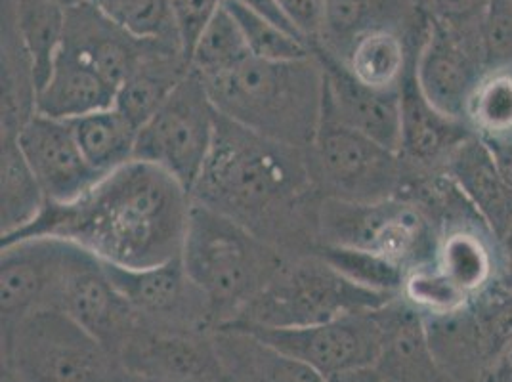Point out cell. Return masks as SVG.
<instances>
[{
  "label": "cell",
  "instance_id": "1",
  "mask_svg": "<svg viewBox=\"0 0 512 382\" xmlns=\"http://www.w3.org/2000/svg\"><path fill=\"white\" fill-rule=\"evenodd\" d=\"M192 199L232 218L285 256L312 255L320 247L323 197L308 151L239 127L220 113Z\"/></svg>",
  "mask_w": 512,
  "mask_h": 382
},
{
  "label": "cell",
  "instance_id": "2",
  "mask_svg": "<svg viewBox=\"0 0 512 382\" xmlns=\"http://www.w3.org/2000/svg\"><path fill=\"white\" fill-rule=\"evenodd\" d=\"M192 193L169 172L130 161L71 203H48L20 234L2 243L52 235L121 268H151L182 256Z\"/></svg>",
  "mask_w": 512,
  "mask_h": 382
},
{
  "label": "cell",
  "instance_id": "3",
  "mask_svg": "<svg viewBox=\"0 0 512 382\" xmlns=\"http://www.w3.org/2000/svg\"><path fill=\"white\" fill-rule=\"evenodd\" d=\"M203 81L228 121L293 148H312L323 111V71L314 54L285 62L251 56Z\"/></svg>",
  "mask_w": 512,
  "mask_h": 382
},
{
  "label": "cell",
  "instance_id": "4",
  "mask_svg": "<svg viewBox=\"0 0 512 382\" xmlns=\"http://www.w3.org/2000/svg\"><path fill=\"white\" fill-rule=\"evenodd\" d=\"M180 258L218 329L264 291L287 256L232 218L193 203Z\"/></svg>",
  "mask_w": 512,
  "mask_h": 382
},
{
  "label": "cell",
  "instance_id": "5",
  "mask_svg": "<svg viewBox=\"0 0 512 382\" xmlns=\"http://www.w3.org/2000/svg\"><path fill=\"white\" fill-rule=\"evenodd\" d=\"M394 298L398 297L352 283L318 253L287 256L264 291L228 325L299 329L346 314L373 312Z\"/></svg>",
  "mask_w": 512,
  "mask_h": 382
},
{
  "label": "cell",
  "instance_id": "6",
  "mask_svg": "<svg viewBox=\"0 0 512 382\" xmlns=\"http://www.w3.org/2000/svg\"><path fill=\"white\" fill-rule=\"evenodd\" d=\"M2 365L22 382H113L106 344L60 308H41L2 329Z\"/></svg>",
  "mask_w": 512,
  "mask_h": 382
},
{
  "label": "cell",
  "instance_id": "7",
  "mask_svg": "<svg viewBox=\"0 0 512 382\" xmlns=\"http://www.w3.org/2000/svg\"><path fill=\"white\" fill-rule=\"evenodd\" d=\"M427 213L407 197L379 203H346L323 197L318 216L321 245H339L384 256L407 272L438 260L442 237Z\"/></svg>",
  "mask_w": 512,
  "mask_h": 382
},
{
  "label": "cell",
  "instance_id": "8",
  "mask_svg": "<svg viewBox=\"0 0 512 382\" xmlns=\"http://www.w3.org/2000/svg\"><path fill=\"white\" fill-rule=\"evenodd\" d=\"M310 165L321 197L346 203H379L398 197L406 169L400 155L342 125L323 106Z\"/></svg>",
  "mask_w": 512,
  "mask_h": 382
},
{
  "label": "cell",
  "instance_id": "9",
  "mask_svg": "<svg viewBox=\"0 0 512 382\" xmlns=\"http://www.w3.org/2000/svg\"><path fill=\"white\" fill-rule=\"evenodd\" d=\"M218 127V111L205 81L190 71L138 130L134 159L174 176L186 190L207 165Z\"/></svg>",
  "mask_w": 512,
  "mask_h": 382
},
{
  "label": "cell",
  "instance_id": "10",
  "mask_svg": "<svg viewBox=\"0 0 512 382\" xmlns=\"http://www.w3.org/2000/svg\"><path fill=\"white\" fill-rule=\"evenodd\" d=\"M379 310L346 314L299 329H239L310 365L327 381H333L342 375L373 369L377 365L384 340Z\"/></svg>",
  "mask_w": 512,
  "mask_h": 382
},
{
  "label": "cell",
  "instance_id": "11",
  "mask_svg": "<svg viewBox=\"0 0 512 382\" xmlns=\"http://www.w3.org/2000/svg\"><path fill=\"white\" fill-rule=\"evenodd\" d=\"M104 266L140 323L190 333L216 329L209 302L186 274L182 258L138 270Z\"/></svg>",
  "mask_w": 512,
  "mask_h": 382
},
{
  "label": "cell",
  "instance_id": "12",
  "mask_svg": "<svg viewBox=\"0 0 512 382\" xmlns=\"http://www.w3.org/2000/svg\"><path fill=\"white\" fill-rule=\"evenodd\" d=\"M214 333V331H213ZM213 333L163 329L136 319L115 360L123 373L163 382H224Z\"/></svg>",
  "mask_w": 512,
  "mask_h": 382
},
{
  "label": "cell",
  "instance_id": "13",
  "mask_svg": "<svg viewBox=\"0 0 512 382\" xmlns=\"http://www.w3.org/2000/svg\"><path fill=\"white\" fill-rule=\"evenodd\" d=\"M73 243L52 235L0 245L2 329L41 308H56Z\"/></svg>",
  "mask_w": 512,
  "mask_h": 382
},
{
  "label": "cell",
  "instance_id": "14",
  "mask_svg": "<svg viewBox=\"0 0 512 382\" xmlns=\"http://www.w3.org/2000/svg\"><path fill=\"white\" fill-rule=\"evenodd\" d=\"M56 308L67 312L96 335L115 356L136 316L117 291L100 258L73 243Z\"/></svg>",
  "mask_w": 512,
  "mask_h": 382
},
{
  "label": "cell",
  "instance_id": "15",
  "mask_svg": "<svg viewBox=\"0 0 512 382\" xmlns=\"http://www.w3.org/2000/svg\"><path fill=\"white\" fill-rule=\"evenodd\" d=\"M484 69V62L448 27L430 20L415 52V77L432 106L453 119L470 121V104L484 81Z\"/></svg>",
  "mask_w": 512,
  "mask_h": 382
},
{
  "label": "cell",
  "instance_id": "16",
  "mask_svg": "<svg viewBox=\"0 0 512 382\" xmlns=\"http://www.w3.org/2000/svg\"><path fill=\"white\" fill-rule=\"evenodd\" d=\"M16 140L48 203H71L102 178L88 165L69 121L37 113Z\"/></svg>",
  "mask_w": 512,
  "mask_h": 382
},
{
  "label": "cell",
  "instance_id": "17",
  "mask_svg": "<svg viewBox=\"0 0 512 382\" xmlns=\"http://www.w3.org/2000/svg\"><path fill=\"white\" fill-rule=\"evenodd\" d=\"M323 71V106L342 125L398 153L402 130L400 90H375L365 86L346 65L323 48H314Z\"/></svg>",
  "mask_w": 512,
  "mask_h": 382
},
{
  "label": "cell",
  "instance_id": "18",
  "mask_svg": "<svg viewBox=\"0 0 512 382\" xmlns=\"http://www.w3.org/2000/svg\"><path fill=\"white\" fill-rule=\"evenodd\" d=\"M402 130L398 155L406 172L430 174L446 169L449 157L478 130L470 121L438 111L421 92L415 77V56L400 86Z\"/></svg>",
  "mask_w": 512,
  "mask_h": 382
},
{
  "label": "cell",
  "instance_id": "19",
  "mask_svg": "<svg viewBox=\"0 0 512 382\" xmlns=\"http://www.w3.org/2000/svg\"><path fill=\"white\" fill-rule=\"evenodd\" d=\"M384 340L381 358L373 367L384 382H453L434 360L425 316L402 295L379 310Z\"/></svg>",
  "mask_w": 512,
  "mask_h": 382
},
{
  "label": "cell",
  "instance_id": "20",
  "mask_svg": "<svg viewBox=\"0 0 512 382\" xmlns=\"http://www.w3.org/2000/svg\"><path fill=\"white\" fill-rule=\"evenodd\" d=\"M444 172L482 216L491 237L503 245L512 226V186L497 169L482 136L474 134L455 149Z\"/></svg>",
  "mask_w": 512,
  "mask_h": 382
},
{
  "label": "cell",
  "instance_id": "21",
  "mask_svg": "<svg viewBox=\"0 0 512 382\" xmlns=\"http://www.w3.org/2000/svg\"><path fill=\"white\" fill-rule=\"evenodd\" d=\"M117 88L83 56L62 44L52 71L37 96V113L58 121H75L115 106Z\"/></svg>",
  "mask_w": 512,
  "mask_h": 382
},
{
  "label": "cell",
  "instance_id": "22",
  "mask_svg": "<svg viewBox=\"0 0 512 382\" xmlns=\"http://www.w3.org/2000/svg\"><path fill=\"white\" fill-rule=\"evenodd\" d=\"M64 46L83 56L111 85L119 88L150 44L128 37L90 2H85L67 12Z\"/></svg>",
  "mask_w": 512,
  "mask_h": 382
},
{
  "label": "cell",
  "instance_id": "23",
  "mask_svg": "<svg viewBox=\"0 0 512 382\" xmlns=\"http://www.w3.org/2000/svg\"><path fill=\"white\" fill-rule=\"evenodd\" d=\"M213 342L228 382H329L310 365L239 327L214 329Z\"/></svg>",
  "mask_w": 512,
  "mask_h": 382
},
{
  "label": "cell",
  "instance_id": "24",
  "mask_svg": "<svg viewBox=\"0 0 512 382\" xmlns=\"http://www.w3.org/2000/svg\"><path fill=\"white\" fill-rule=\"evenodd\" d=\"M192 71L176 48L150 44L142 60L117 88L115 107L140 128Z\"/></svg>",
  "mask_w": 512,
  "mask_h": 382
},
{
  "label": "cell",
  "instance_id": "25",
  "mask_svg": "<svg viewBox=\"0 0 512 382\" xmlns=\"http://www.w3.org/2000/svg\"><path fill=\"white\" fill-rule=\"evenodd\" d=\"M428 346L453 382H480L488 367V352L469 304L446 314H423Z\"/></svg>",
  "mask_w": 512,
  "mask_h": 382
},
{
  "label": "cell",
  "instance_id": "26",
  "mask_svg": "<svg viewBox=\"0 0 512 382\" xmlns=\"http://www.w3.org/2000/svg\"><path fill=\"white\" fill-rule=\"evenodd\" d=\"M39 83L33 62L22 39L4 14L2 25V109H0V138H16L37 115Z\"/></svg>",
  "mask_w": 512,
  "mask_h": 382
},
{
  "label": "cell",
  "instance_id": "27",
  "mask_svg": "<svg viewBox=\"0 0 512 382\" xmlns=\"http://www.w3.org/2000/svg\"><path fill=\"white\" fill-rule=\"evenodd\" d=\"M415 52L398 29H373L350 44L341 62L362 85L400 90Z\"/></svg>",
  "mask_w": 512,
  "mask_h": 382
},
{
  "label": "cell",
  "instance_id": "28",
  "mask_svg": "<svg viewBox=\"0 0 512 382\" xmlns=\"http://www.w3.org/2000/svg\"><path fill=\"white\" fill-rule=\"evenodd\" d=\"M0 241L20 234L43 214L48 201L16 138H0Z\"/></svg>",
  "mask_w": 512,
  "mask_h": 382
},
{
  "label": "cell",
  "instance_id": "29",
  "mask_svg": "<svg viewBox=\"0 0 512 382\" xmlns=\"http://www.w3.org/2000/svg\"><path fill=\"white\" fill-rule=\"evenodd\" d=\"M67 12L69 8L58 0H6L4 4V14L10 16L33 62L39 88L64 44Z\"/></svg>",
  "mask_w": 512,
  "mask_h": 382
},
{
  "label": "cell",
  "instance_id": "30",
  "mask_svg": "<svg viewBox=\"0 0 512 382\" xmlns=\"http://www.w3.org/2000/svg\"><path fill=\"white\" fill-rule=\"evenodd\" d=\"M88 165L100 176L134 161L138 130L117 107L69 121Z\"/></svg>",
  "mask_w": 512,
  "mask_h": 382
},
{
  "label": "cell",
  "instance_id": "31",
  "mask_svg": "<svg viewBox=\"0 0 512 382\" xmlns=\"http://www.w3.org/2000/svg\"><path fill=\"white\" fill-rule=\"evenodd\" d=\"M104 18L140 43L182 52L171 0H88ZM186 58V56H184Z\"/></svg>",
  "mask_w": 512,
  "mask_h": 382
},
{
  "label": "cell",
  "instance_id": "32",
  "mask_svg": "<svg viewBox=\"0 0 512 382\" xmlns=\"http://www.w3.org/2000/svg\"><path fill=\"white\" fill-rule=\"evenodd\" d=\"M392 14L390 0H325V31L316 48H323L342 60L350 44L363 33L396 29L390 23Z\"/></svg>",
  "mask_w": 512,
  "mask_h": 382
},
{
  "label": "cell",
  "instance_id": "33",
  "mask_svg": "<svg viewBox=\"0 0 512 382\" xmlns=\"http://www.w3.org/2000/svg\"><path fill=\"white\" fill-rule=\"evenodd\" d=\"M251 58L245 37L234 16L222 8L205 27L190 56V67L201 79H211Z\"/></svg>",
  "mask_w": 512,
  "mask_h": 382
},
{
  "label": "cell",
  "instance_id": "34",
  "mask_svg": "<svg viewBox=\"0 0 512 382\" xmlns=\"http://www.w3.org/2000/svg\"><path fill=\"white\" fill-rule=\"evenodd\" d=\"M316 253L341 276L360 287L384 295H402L407 270L384 256L339 245H321Z\"/></svg>",
  "mask_w": 512,
  "mask_h": 382
},
{
  "label": "cell",
  "instance_id": "35",
  "mask_svg": "<svg viewBox=\"0 0 512 382\" xmlns=\"http://www.w3.org/2000/svg\"><path fill=\"white\" fill-rule=\"evenodd\" d=\"M438 264L470 297L484 289L493 274V262L484 239L467 230L442 237Z\"/></svg>",
  "mask_w": 512,
  "mask_h": 382
},
{
  "label": "cell",
  "instance_id": "36",
  "mask_svg": "<svg viewBox=\"0 0 512 382\" xmlns=\"http://www.w3.org/2000/svg\"><path fill=\"white\" fill-rule=\"evenodd\" d=\"M224 6L234 16L253 58L268 62H285L300 60L312 54L310 46L302 39L281 29L276 23L247 10L245 6L237 4L234 0H224Z\"/></svg>",
  "mask_w": 512,
  "mask_h": 382
},
{
  "label": "cell",
  "instance_id": "37",
  "mask_svg": "<svg viewBox=\"0 0 512 382\" xmlns=\"http://www.w3.org/2000/svg\"><path fill=\"white\" fill-rule=\"evenodd\" d=\"M402 298L423 314H446L467 306L470 295L440 268L436 260L407 272Z\"/></svg>",
  "mask_w": 512,
  "mask_h": 382
},
{
  "label": "cell",
  "instance_id": "38",
  "mask_svg": "<svg viewBox=\"0 0 512 382\" xmlns=\"http://www.w3.org/2000/svg\"><path fill=\"white\" fill-rule=\"evenodd\" d=\"M469 306L491 360L512 340V289L501 281H490L470 297Z\"/></svg>",
  "mask_w": 512,
  "mask_h": 382
},
{
  "label": "cell",
  "instance_id": "39",
  "mask_svg": "<svg viewBox=\"0 0 512 382\" xmlns=\"http://www.w3.org/2000/svg\"><path fill=\"white\" fill-rule=\"evenodd\" d=\"M470 123L480 134L512 128V73L495 71L478 86L470 104Z\"/></svg>",
  "mask_w": 512,
  "mask_h": 382
},
{
  "label": "cell",
  "instance_id": "40",
  "mask_svg": "<svg viewBox=\"0 0 512 382\" xmlns=\"http://www.w3.org/2000/svg\"><path fill=\"white\" fill-rule=\"evenodd\" d=\"M486 69L509 71L512 67V0H488L484 16Z\"/></svg>",
  "mask_w": 512,
  "mask_h": 382
},
{
  "label": "cell",
  "instance_id": "41",
  "mask_svg": "<svg viewBox=\"0 0 512 382\" xmlns=\"http://www.w3.org/2000/svg\"><path fill=\"white\" fill-rule=\"evenodd\" d=\"M171 2L180 48L186 60L190 62L193 46L199 41L205 27L213 22L224 0H171Z\"/></svg>",
  "mask_w": 512,
  "mask_h": 382
},
{
  "label": "cell",
  "instance_id": "42",
  "mask_svg": "<svg viewBox=\"0 0 512 382\" xmlns=\"http://www.w3.org/2000/svg\"><path fill=\"white\" fill-rule=\"evenodd\" d=\"M285 18L299 31L304 43L316 48L325 31V0H278Z\"/></svg>",
  "mask_w": 512,
  "mask_h": 382
},
{
  "label": "cell",
  "instance_id": "43",
  "mask_svg": "<svg viewBox=\"0 0 512 382\" xmlns=\"http://www.w3.org/2000/svg\"><path fill=\"white\" fill-rule=\"evenodd\" d=\"M480 134V132H478ZM503 178L512 186V128L495 134H480Z\"/></svg>",
  "mask_w": 512,
  "mask_h": 382
},
{
  "label": "cell",
  "instance_id": "44",
  "mask_svg": "<svg viewBox=\"0 0 512 382\" xmlns=\"http://www.w3.org/2000/svg\"><path fill=\"white\" fill-rule=\"evenodd\" d=\"M237 4H241V6H245L247 10H251V12H255L258 16H262V18H266V20H270V22L276 23L279 25L281 29H285V31H289L291 35H295V37H299V31L291 25V22L285 18V14H283V10H281V6H279L278 0H234ZM304 41V39H302Z\"/></svg>",
  "mask_w": 512,
  "mask_h": 382
},
{
  "label": "cell",
  "instance_id": "45",
  "mask_svg": "<svg viewBox=\"0 0 512 382\" xmlns=\"http://www.w3.org/2000/svg\"><path fill=\"white\" fill-rule=\"evenodd\" d=\"M480 382H512V340L491 358Z\"/></svg>",
  "mask_w": 512,
  "mask_h": 382
},
{
  "label": "cell",
  "instance_id": "46",
  "mask_svg": "<svg viewBox=\"0 0 512 382\" xmlns=\"http://www.w3.org/2000/svg\"><path fill=\"white\" fill-rule=\"evenodd\" d=\"M503 285H507L509 289H512V255H507L505 258V264H503V274L499 279Z\"/></svg>",
  "mask_w": 512,
  "mask_h": 382
},
{
  "label": "cell",
  "instance_id": "47",
  "mask_svg": "<svg viewBox=\"0 0 512 382\" xmlns=\"http://www.w3.org/2000/svg\"><path fill=\"white\" fill-rule=\"evenodd\" d=\"M2 382H22L8 367L2 365Z\"/></svg>",
  "mask_w": 512,
  "mask_h": 382
},
{
  "label": "cell",
  "instance_id": "48",
  "mask_svg": "<svg viewBox=\"0 0 512 382\" xmlns=\"http://www.w3.org/2000/svg\"><path fill=\"white\" fill-rule=\"evenodd\" d=\"M503 251H505V255H512V226L509 234L505 237V241H503Z\"/></svg>",
  "mask_w": 512,
  "mask_h": 382
},
{
  "label": "cell",
  "instance_id": "49",
  "mask_svg": "<svg viewBox=\"0 0 512 382\" xmlns=\"http://www.w3.org/2000/svg\"><path fill=\"white\" fill-rule=\"evenodd\" d=\"M58 2H62L64 6L67 8H73V6H79V4H85L88 0H58Z\"/></svg>",
  "mask_w": 512,
  "mask_h": 382
}]
</instances>
